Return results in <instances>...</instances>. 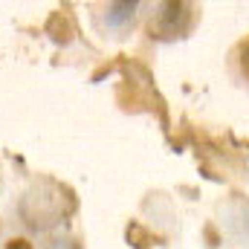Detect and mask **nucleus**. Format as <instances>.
<instances>
[{
    "label": "nucleus",
    "mask_w": 249,
    "mask_h": 249,
    "mask_svg": "<svg viewBox=\"0 0 249 249\" xmlns=\"http://www.w3.org/2000/svg\"><path fill=\"white\" fill-rule=\"evenodd\" d=\"M6 249H32V247H29L23 238H18V241H9V244H6Z\"/></svg>",
    "instance_id": "obj_2"
},
{
    "label": "nucleus",
    "mask_w": 249,
    "mask_h": 249,
    "mask_svg": "<svg viewBox=\"0 0 249 249\" xmlns=\"http://www.w3.org/2000/svg\"><path fill=\"white\" fill-rule=\"evenodd\" d=\"M241 72L249 78V41L241 47Z\"/></svg>",
    "instance_id": "obj_1"
}]
</instances>
